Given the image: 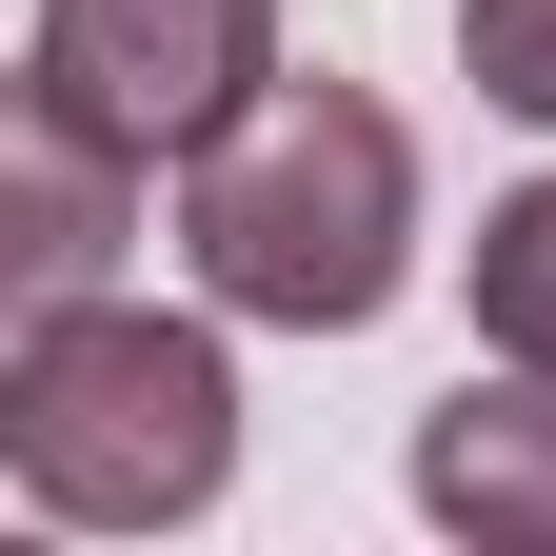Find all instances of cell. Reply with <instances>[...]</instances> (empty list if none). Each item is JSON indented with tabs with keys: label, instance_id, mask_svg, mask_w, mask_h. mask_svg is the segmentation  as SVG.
Wrapping results in <instances>:
<instances>
[{
	"label": "cell",
	"instance_id": "6da1fadb",
	"mask_svg": "<svg viewBox=\"0 0 556 556\" xmlns=\"http://www.w3.org/2000/svg\"><path fill=\"white\" fill-rule=\"evenodd\" d=\"M179 278L239 338H378L417 278V119L338 60H278L179 160Z\"/></svg>",
	"mask_w": 556,
	"mask_h": 556
},
{
	"label": "cell",
	"instance_id": "7a4b0ae2",
	"mask_svg": "<svg viewBox=\"0 0 556 556\" xmlns=\"http://www.w3.org/2000/svg\"><path fill=\"white\" fill-rule=\"evenodd\" d=\"M0 497L40 536H179L239 497V318L219 299H40L0 318Z\"/></svg>",
	"mask_w": 556,
	"mask_h": 556
},
{
	"label": "cell",
	"instance_id": "3957f363",
	"mask_svg": "<svg viewBox=\"0 0 556 556\" xmlns=\"http://www.w3.org/2000/svg\"><path fill=\"white\" fill-rule=\"evenodd\" d=\"M258 80H278V0H21V100L100 119L119 160H160V179Z\"/></svg>",
	"mask_w": 556,
	"mask_h": 556
},
{
	"label": "cell",
	"instance_id": "277c9868",
	"mask_svg": "<svg viewBox=\"0 0 556 556\" xmlns=\"http://www.w3.org/2000/svg\"><path fill=\"white\" fill-rule=\"evenodd\" d=\"M139 199H160V160H119L100 119H60L0 80V318H40V299H100L119 239H139Z\"/></svg>",
	"mask_w": 556,
	"mask_h": 556
},
{
	"label": "cell",
	"instance_id": "5b68a950",
	"mask_svg": "<svg viewBox=\"0 0 556 556\" xmlns=\"http://www.w3.org/2000/svg\"><path fill=\"white\" fill-rule=\"evenodd\" d=\"M417 517H438V536H477V556H556V378H517L497 358V397H438V417H417Z\"/></svg>",
	"mask_w": 556,
	"mask_h": 556
},
{
	"label": "cell",
	"instance_id": "8992f818",
	"mask_svg": "<svg viewBox=\"0 0 556 556\" xmlns=\"http://www.w3.org/2000/svg\"><path fill=\"white\" fill-rule=\"evenodd\" d=\"M457 299H477V358L556 378V160H536L517 199H477V239H457Z\"/></svg>",
	"mask_w": 556,
	"mask_h": 556
},
{
	"label": "cell",
	"instance_id": "52a82bcc",
	"mask_svg": "<svg viewBox=\"0 0 556 556\" xmlns=\"http://www.w3.org/2000/svg\"><path fill=\"white\" fill-rule=\"evenodd\" d=\"M457 80L556 139V0H457Z\"/></svg>",
	"mask_w": 556,
	"mask_h": 556
}]
</instances>
